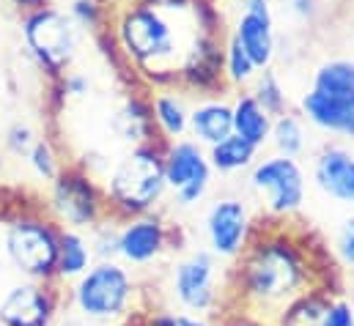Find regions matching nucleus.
I'll list each match as a JSON object with an SVG mask.
<instances>
[{
	"label": "nucleus",
	"mask_w": 354,
	"mask_h": 326,
	"mask_svg": "<svg viewBox=\"0 0 354 326\" xmlns=\"http://www.w3.org/2000/svg\"><path fill=\"white\" fill-rule=\"evenodd\" d=\"M231 115H234V135L264 151L269 146V132H272V115L253 99L250 90H236L231 96Z\"/></svg>",
	"instance_id": "20"
},
{
	"label": "nucleus",
	"mask_w": 354,
	"mask_h": 326,
	"mask_svg": "<svg viewBox=\"0 0 354 326\" xmlns=\"http://www.w3.org/2000/svg\"><path fill=\"white\" fill-rule=\"evenodd\" d=\"M165 143H143L127 148L115 162H110L102 192L107 200V211L115 220H129L140 214H154L157 206L168 195L165 170H162Z\"/></svg>",
	"instance_id": "3"
},
{
	"label": "nucleus",
	"mask_w": 354,
	"mask_h": 326,
	"mask_svg": "<svg viewBox=\"0 0 354 326\" xmlns=\"http://www.w3.org/2000/svg\"><path fill=\"white\" fill-rule=\"evenodd\" d=\"M66 326H96V324H91V321H86V318L75 316V318H69V324H66Z\"/></svg>",
	"instance_id": "39"
},
{
	"label": "nucleus",
	"mask_w": 354,
	"mask_h": 326,
	"mask_svg": "<svg viewBox=\"0 0 354 326\" xmlns=\"http://www.w3.org/2000/svg\"><path fill=\"white\" fill-rule=\"evenodd\" d=\"M176 326H212L209 318L203 316H189V313H178V324Z\"/></svg>",
	"instance_id": "37"
},
{
	"label": "nucleus",
	"mask_w": 354,
	"mask_h": 326,
	"mask_svg": "<svg viewBox=\"0 0 354 326\" xmlns=\"http://www.w3.org/2000/svg\"><path fill=\"white\" fill-rule=\"evenodd\" d=\"M28 167H30V173L39 178V181H44V184H53L55 178H58V173L64 170V162H61V157H58V151H55V143L50 140V137H39L33 146H30V151H28Z\"/></svg>",
	"instance_id": "28"
},
{
	"label": "nucleus",
	"mask_w": 354,
	"mask_h": 326,
	"mask_svg": "<svg viewBox=\"0 0 354 326\" xmlns=\"http://www.w3.org/2000/svg\"><path fill=\"white\" fill-rule=\"evenodd\" d=\"M333 255L335 260L354 271V214L344 217L341 225L335 228V236H333Z\"/></svg>",
	"instance_id": "31"
},
{
	"label": "nucleus",
	"mask_w": 354,
	"mask_h": 326,
	"mask_svg": "<svg viewBox=\"0 0 354 326\" xmlns=\"http://www.w3.org/2000/svg\"><path fill=\"white\" fill-rule=\"evenodd\" d=\"M335 291L330 285H313L305 294H299L294 302H288L274 318L272 326H322L324 310Z\"/></svg>",
	"instance_id": "22"
},
{
	"label": "nucleus",
	"mask_w": 354,
	"mask_h": 326,
	"mask_svg": "<svg viewBox=\"0 0 354 326\" xmlns=\"http://www.w3.org/2000/svg\"><path fill=\"white\" fill-rule=\"evenodd\" d=\"M297 113L302 115V121L324 135H335L341 140H354V104L352 102H341L333 96H324L313 88H308L299 102H297Z\"/></svg>",
	"instance_id": "16"
},
{
	"label": "nucleus",
	"mask_w": 354,
	"mask_h": 326,
	"mask_svg": "<svg viewBox=\"0 0 354 326\" xmlns=\"http://www.w3.org/2000/svg\"><path fill=\"white\" fill-rule=\"evenodd\" d=\"M61 228L50 220L47 211H14L3 217L0 225V252L6 266L17 280L55 282V258H58Z\"/></svg>",
	"instance_id": "4"
},
{
	"label": "nucleus",
	"mask_w": 354,
	"mask_h": 326,
	"mask_svg": "<svg viewBox=\"0 0 354 326\" xmlns=\"http://www.w3.org/2000/svg\"><path fill=\"white\" fill-rule=\"evenodd\" d=\"M212 326H272L269 321L248 313V310H239V307H223L217 316H214V324Z\"/></svg>",
	"instance_id": "35"
},
{
	"label": "nucleus",
	"mask_w": 354,
	"mask_h": 326,
	"mask_svg": "<svg viewBox=\"0 0 354 326\" xmlns=\"http://www.w3.org/2000/svg\"><path fill=\"white\" fill-rule=\"evenodd\" d=\"M44 211L61 231H83V233L110 217L102 181L93 178L77 162L64 164L58 178L47 184Z\"/></svg>",
	"instance_id": "7"
},
{
	"label": "nucleus",
	"mask_w": 354,
	"mask_h": 326,
	"mask_svg": "<svg viewBox=\"0 0 354 326\" xmlns=\"http://www.w3.org/2000/svg\"><path fill=\"white\" fill-rule=\"evenodd\" d=\"M118 225L121 220L107 217L88 231V245L96 260H118Z\"/></svg>",
	"instance_id": "30"
},
{
	"label": "nucleus",
	"mask_w": 354,
	"mask_h": 326,
	"mask_svg": "<svg viewBox=\"0 0 354 326\" xmlns=\"http://www.w3.org/2000/svg\"><path fill=\"white\" fill-rule=\"evenodd\" d=\"M0 164H3V162H0Z\"/></svg>",
	"instance_id": "41"
},
{
	"label": "nucleus",
	"mask_w": 354,
	"mask_h": 326,
	"mask_svg": "<svg viewBox=\"0 0 354 326\" xmlns=\"http://www.w3.org/2000/svg\"><path fill=\"white\" fill-rule=\"evenodd\" d=\"M228 33L250 55V61L259 66V72L272 69L277 50H280L272 0H242V11Z\"/></svg>",
	"instance_id": "13"
},
{
	"label": "nucleus",
	"mask_w": 354,
	"mask_h": 326,
	"mask_svg": "<svg viewBox=\"0 0 354 326\" xmlns=\"http://www.w3.org/2000/svg\"><path fill=\"white\" fill-rule=\"evenodd\" d=\"M171 291L178 307L189 316H217L225 305V282L220 260L203 247L181 255L171 274Z\"/></svg>",
	"instance_id": "9"
},
{
	"label": "nucleus",
	"mask_w": 354,
	"mask_h": 326,
	"mask_svg": "<svg viewBox=\"0 0 354 326\" xmlns=\"http://www.w3.org/2000/svg\"><path fill=\"white\" fill-rule=\"evenodd\" d=\"M310 88L324 96L354 104V58L346 55L324 58L310 75Z\"/></svg>",
	"instance_id": "23"
},
{
	"label": "nucleus",
	"mask_w": 354,
	"mask_h": 326,
	"mask_svg": "<svg viewBox=\"0 0 354 326\" xmlns=\"http://www.w3.org/2000/svg\"><path fill=\"white\" fill-rule=\"evenodd\" d=\"M283 14L299 25H316L324 14V0H277Z\"/></svg>",
	"instance_id": "33"
},
{
	"label": "nucleus",
	"mask_w": 354,
	"mask_h": 326,
	"mask_svg": "<svg viewBox=\"0 0 354 326\" xmlns=\"http://www.w3.org/2000/svg\"><path fill=\"white\" fill-rule=\"evenodd\" d=\"M310 181L324 198L354 206V151L338 140L322 143L310 160Z\"/></svg>",
	"instance_id": "15"
},
{
	"label": "nucleus",
	"mask_w": 354,
	"mask_h": 326,
	"mask_svg": "<svg viewBox=\"0 0 354 326\" xmlns=\"http://www.w3.org/2000/svg\"><path fill=\"white\" fill-rule=\"evenodd\" d=\"M322 280L319 263L305 236L286 222L266 220V228L253 231L245 252L225 271V305L239 307L272 324V318Z\"/></svg>",
	"instance_id": "1"
},
{
	"label": "nucleus",
	"mask_w": 354,
	"mask_h": 326,
	"mask_svg": "<svg viewBox=\"0 0 354 326\" xmlns=\"http://www.w3.org/2000/svg\"><path fill=\"white\" fill-rule=\"evenodd\" d=\"M178 324V313H168V310H157V313H149L143 318V326H176Z\"/></svg>",
	"instance_id": "36"
},
{
	"label": "nucleus",
	"mask_w": 354,
	"mask_h": 326,
	"mask_svg": "<svg viewBox=\"0 0 354 326\" xmlns=\"http://www.w3.org/2000/svg\"><path fill=\"white\" fill-rule=\"evenodd\" d=\"M80 28L58 6H41L22 14V41L30 61L50 77V82L61 80L72 72V64L80 50Z\"/></svg>",
	"instance_id": "6"
},
{
	"label": "nucleus",
	"mask_w": 354,
	"mask_h": 326,
	"mask_svg": "<svg viewBox=\"0 0 354 326\" xmlns=\"http://www.w3.org/2000/svg\"><path fill=\"white\" fill-rule=\"evenodd\" d=\"M171 225L154 211L121 220L118 225V260L124 266H151L171 249Z\"/></svg>",
	"instance_id": "14"
},
{
	"label": "nucleus",
	"mask_w": 354,
	"mask_h": 326,
	"mask_svg": "<svg viewBox=\"0 0 354 326\" xmlns=\"http://www.w3.org/2000/svg\"><path fill=\"white\" fill-rule=\"evenodd\" d=\"M162 170H165L168 192L174 195L178 209H192L206 200V195L212 189L214 170H212L206 148L201 143H195L192 137L165 143Z\"/></svg>",
	"instance_id": "11"
},
{
	"label": "nucleus",
	"mask_w": 354,
	"mask_h": 326,
	"mask_svg": "<svg viewBox=\"0 0 354 326\" xmlns=\"http://www.w3.org/2000/svg\"><path fill=\"white\" fill-rule=\"evenodd\" d=\"M248 186L261 200L266 220L288 222L308 200V173L299 160L264 154L248 170Z\"/></svg>",
	"instance_id": "8"
},
{
	"label": "nucleus",
	"mask_w": 354,
	"mask_h": 326,
	"mask_svg": "<svg viewBox=\"0 0 354 326\" xmlns=\"http://www.w3.org/2000/svg\"><path fill=\"white\" fill-rule=\"evenodd\" d=\"M201 228H203L206 249L217 260L234 263L245 252V247L256 231L250 203L239 195H220L209 200Z\"/></svg>",
	"instance_id": "10"
},
{
	"label": "nucleus",
	"mask_w": 354,
	"mask_h": 326,
	"mask_svg": "<svg viewBox=\"0 0 354 326\" xmlns=\"http://www.w3.org/2000/svg\"><path fill=\"white\" fill-rule=\"evenodd\" d=\"M259 148L250 146L248 140H242L239 135H228L225 140H220L217 146L206 148V157L214 173L220 175H236V173H248L253 164L259 162Z\"/></svg>",
	"instance_id": "24"
},
{
	"label": "nucleus",
	"mask_w": 354,
	"mask_h": 326,
	"mask_svg": "<svg viewBox=\"0 0 354 326\" xmlns=\"http://www.w3.org/2000/svg\"><path fill=\"white\" fill-rule=\"evenodd\" d=\"M322 326H354V302L346 296H333L327 310H324V318Z\"/></svg>",
	"instance_id": "34"
},
{
	"label": "nucleus",
	"mask_w": 354,
	"mask_h": 326,
	"mask_svg": "<svg viewBox=\"0 0 354 326\" xmlns=\"http://www.w3.org/2000/svg\"><path fill=\"white\" fill-rule=\"evenodd\" d=\"M0 326H3V324H0Z\"/></svg>",
	"instance_id": "42"
},
{
	"label": "nucleus",
	"mask_w": 354,
	"mask_h": 326,
	"mask_svg": "<svg viewBox=\"0 0 354 326\" xmlns=\"http://www.w3.org/2000/svg\"><path fill=\"white\" fill-rule=\"evenodd\" d=\"M66 14L75 19V25L80 30H86L91 36H99L110 28V14L113 8L96 3V0H69V8Z\"/></svg>",
	"instance_id": "29"
},
{
	"label": "nucleus",
	"mask_w": 354,
	"mask_h": 326,
	"mask_svg": "<svg viewBox=\"0 0 354 326\" xmlns=\"http://www.w3.org/2000/svg\"><path fill=\"white\" fill-rule=\"evenodd\" d=\"M308 137H310L308 124L302 121V115L297 110H288V113L272 118V132H269L272 154L299 160L308 151Z\"/></svg>",
	"instance_id": "25"
},
{
	"label": "nucleus",
	"mask_w": 354,
	"mask_h": 326,
	"mask_svg": "<svg viewBox=\"0 0 354 326\" xmlns=\"http://www.w3.org/2000/svg\"><path fill=\"white\" fill-rule=\"evenodd\" d=\"M138 296V282L121 260H93L88 271L69 285L72 310L91 324H113L124 318Z\"/></svg>",
	"instance_id": "5"
},
{
	"label": "nucleus",
	"mask_w": 354,
	"mask_h": 326,
	"mask_svg": "<svg viewBox=\"0 0 354 326\" xmlns=\"http://www.w3.org/2000/svg\"><path fill=\"white\" fill-rule=\"evenodd\" d=\"M248 90L253 93V99L264 107L272 118H277V115H283V113H288V110H291L288 90H286V85H283L280 75H277L274 69H264V72H259V77L250 82V88H248Z\"/></svg>",
	"instance_id": "27"
},
{
	"label": "nucleus",
	"mask_w": 354,
	"mask_h": 326,
	"mask_svg": "<svg viewBox=\"0 0 354 326\" xmlns=\"http://www.w3.org/2000/svg\"><path fill=\"white\" fill-rule=\"evenodd\" d=\"M234 135V115L231 99L225 96H203L189 107V137L203 148L217 146Z\"/></svg>",
	"instance_id": "18"
},
{
	"label": "nucleus",
	"mask_w": 354,
	"mask_h": 326,
	"mask_svg": "<svg viewBox=\"0 0 354 326\" xmlns=\"http://www.w3.org/2000/svg\"><path fill=\"white\" fill-rule=\"evenodd\" d=\"M189 17V14H187ZM181 14H168L154 6L124 0L110 14V36L121 66L146 90L181 88V64L198 28H184Z\"/></svg>",
	"instance_id": "2"
},
{
	"label": "nucleus",
	"mask_w": 354,
	"mask_h": 326,
	"mask_svg": "<svg viewBox=\"0 0 354 326\" xmlns=\"http://www.w3.org/2000/svg\"><path fill=\"white\" fill-rule=\"evenodd\" d=\"M22 11H33V8H41V6H50V0H14Z\"/></svg>",
	"instance_id": "38"
},
{
	"label": "nucleus",
	"mask_w": 354,
	"mask_h": 326,
	"mask_svg": "<svg viewBox=\"0 0 354 326\" xmlns=\"http://www.w3.org/2000/svg\"><path fill=\"white\" fill-rule=\"evenodd\" d=\"M64 305L58 282L14 280L0 291L3 326H53Z\"/></svg>",
	"instance_id": "12"
},
{
	"label": "nucleus",
	"mask_w": 354,
	"mask_h": 326,
	"mask_svg": "<svg viewBox=\"0 0 354 326\" xmlns=\"http://www.w3.org/2000/svg\"><path fill=\"white\" fill-rule=\"evenodd\" d=\"M36 140H39V137H36L33 126H30V124H22V121H14V124L6 126V132H3V148H6L8 154H14V157H28V151H30V146H33Z\"/></svg>",
	"instance_id": "32"
},
{
	"label": "nucleus",
	"mask_w": 354,
	"mask_h": 326,
	"mask_svg": "<svg viewBox=\"0 0 354 326\" xmlns=\"http://www.w3.org/2000/svg\"><path fill=\"white\" fill-rule=\"evenodd\" d=\"M110 129L113 135L127 146H143V143H157V129L151 118V104H149V90L143 93H127L118 107L110 115ZM162 143V140H160Z\"/></svg>",
	"instance_id": "17"
},
{
	"label": "nucleus",
	"mask_w": 354,
	"mask_h": 326,
	"mask_svg": "<svg viewBox=\"0 0 354 326\" xmlns=\"http://www.w3.org/2000/svg\"><path fill=\"white\" fill-rule=\"evenodd\" d=\"M93 252H91L88 236L83 231H61L58 239V258H55V282L58 285H72L77 277H83L93 266Z\"/></svg>",
	"instance_id": "21"
},
{
	"label": "nucleus",
	"mask_w": 354,
	"mask_h": 326,
	"mask_svg": "<svg viewBox=\"0 0 354 326\" xmlns=\"http://www.w3.org/2000/svg\"><path fill=\"white\" fill-rule=\"evenodd\" d=\"M96 3H102V6H107V8H115V6H121L124 0H96Z\"/></svg>",
	"instance_id": "40"
},
{
	"label": "nucleus",
	"mask_w": 354,
	"mask_h": 326,
	"mask_svg": "<svg viewBox=\"0 0 354 326\" xmlns=\"http://www.w3.org/2000/svg\"><path fill=\"white\" fill-rule=\"evenodd\" d=\"M149 104H151V118L157 137L162 143H174L189 135V102L181 88H157L149 90Z\"/></svg>",
	"instance_id": "19"
},
{
	"label": "nucleus",
	"mask_w": 354,
	"mask_h": 326,
	"mask_svg": "<svg viewBox=\"0 0 354 326\" xmlns=\"http://www.w3.org/2000/svg\"><path fill=\"white\" fill-rule=\"evenodd\" d=\"M223 77H225V88L231 90H248L250 82L259 77V66L231 39V33H225V44H223Z\"/></svg>",
	"instance_id": "26"
}]
</instances>
